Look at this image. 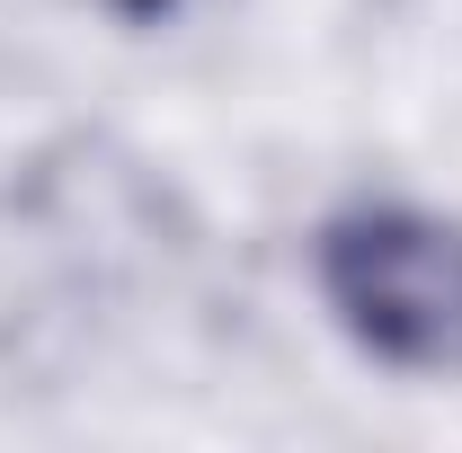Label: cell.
I'll list each match as a JSON object with an SVG mask.
<instances>
[{
    "label": "cell",
    "instance_id": "cell-1",
    "mask_svg": "<svg viewBox=\"0 0 462 453\" xmlns=\"http://www.w3.org/2000/svg\"><path fill=\"white\" fill-rule=\"evenodd\" d=\"M320 302L401 374H462V223L427 205H346L311 249Z\"/></svg>",
    "mask_w": 462,
    "mask_h": 453
},
{
    "label": "cell",
    "instance_id": "cell-2",
    "mask_svg": "<svg viewBox=\"0 0 462 453\" xmlns=\"http://www.w3.org/2000/svg\"><path fill=\"white\" fill-rule=\"evenodd\" d=\"M116 9H134V18H170V0H116Z\"/></svg>",
    "mask_w": 462,
    "mask_h": 453
}]
</instances>
